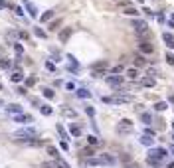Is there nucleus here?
Returning a JSON list of instances; mask_svg holds the SVG:
<instances>
[{
  "label": "nucleus",
  "mask_w": 174,
  "mask_h": 168,
  "mask_svg": "<svg viewBox=\"0 0 174 168\" xmlns=\"http://www.w3.org/2000/svg\"><path fill=\"white\" fill-rule=\"evenodd\" d=\"M123 14H127V16H139V10L133 8V6H127V8L123 10Z\"/></svg>",
  "instance_id": "2eb2a0df"
},
{
  "label": "nucleus",
  "mask_w": 174,
  "mask_h": 168,
  "mask_svg": "<svg viewBox=\"0 0 174 168\" xmlns=\"http://www.w3.org/2000/svg\"><path fill=\"white\" fill-rule=\"evenodd\" d=\"M10 65H12V62H10V59H0V67H2V69H8Z\"/></svg>",
  "instance_id": "bb28decb"
},
{
  "label": "nucleus",
  "mask_w": 174,
  "mask_h": 168,
  "mask_svg": "<svg viewBox=\"0 0 174 168\" xmlns=\"http://www.w3.org/2000/svg\"><path fill=\"white\" fill-rule=\"evenodd\" d=\"M121 160H123L125 164H131V162H133V158L129 156V154H123V156H121Z\"/></svg>",
  "instance_id": "e433bc0d"
},
{
  "label": "nucleus",
  "mask_w": 174,
  "mask_h": 168,
  "mask_svg": "<svg viewBox=\"0 0 174 168\" xmlns=\"http://www.w3.org/2000/svg\"><path fill=\"white\" fill-rule=\"evenodd\" d=\"M133 95H115V97H103V103L109 105H125V103H131Z\"/></svg>",
  "instance_id": "7ed1b4c3"
},
{
  "label": "nucleus",
  "mask_w": 174,
  "mask_h": 168,
  "mask_svg": "<svg viewBox=\"0 0 174 168\" xmlns=\"http://www.w3.org/2000/svg\"><path fill=\"white\" fill-rule=\"evenodd\" d=\"M172 129H174V123H172Z\"/></svg>",
  "instance_id": "603ef678"
},
{
  "label": "nucleus",
  "mask_w": 174,
  "mask_h": 168,
  "mask_svg": "<svg viewBox=\"0 0 174 168\" xmlns=\"http://www.w3.org/2000/svg\"><path fill=\"white\" fill-rule=\"evenodd\" d=\"M172 140H174V136H172Z\"/></svg>",
  "instance_id": "5fc2aeb1"
},
{
  "label": "nucleus",
  "mask_w": 174,
  "mask_h": 168,
  "mask_svg": "<svg viewBox=\"0 0 174 168\" xmlns=\"http://www.w3.org/2000/svg\"><path fill=\"white\" fill-rule=\"evenodd\" d=\"M14 50H16V53H18V56H22V53H24L22 44H14Z\"/></svg>",
  "instance_id": "f704fd0d"
},
{
  "label": "nucleus",
  "mask_w": 174,
  "mask_h": 168,
  "mask_svg": "<svg viewBox=\"0 0 174 168\" xmlns=\"http://www.w3.org/2000/svg\"><path fill=\"white\" fill-rule=\"evenodd\" d=\"M61 113H63L66 117H75V111H73V109H63Z\"/></svg>",
  "instance_id": "473e14b6"
},
{
  "label": "nucleus",
  "mask_w": 174,
  "mask_h": 168,
  "mask_svg": "<svg viewBox=\"0 0 174 168\" xmlns=\"http://www.w3.org/2000/svg\"><path fill=\"white\" fill-rule=\"evenodd\" d=\"M77 97H81V99H89L91 91H87V89H77Z\"/></svg>",
  "instance_id": "412c9836"
},
{
  "label": "nucleus",
  "mask_w": 174,
  "mask_h": 168,
  "mask_svg": "<svg viewBox=\"0 0 174 168\" xmlns=\"http://www.w3.org/2000/svg\"><path fill=\"white\" fill-rule=\"evenodd\" d=\"M40 111H42V115H46V117H50L53 113V109L50 105H40Z\"/></svg>",
  "instance_id": "dca6fc26"
},
{
  "label": "nucleus",
  "mask_w": 174,
  "mask_h": 168,
  "mask_svg": "<svg viewBox=\"0 0 174 168\" xmlns=\"http://www.w3.org/2000/svg\"><path fill=\"white\" fill-rule=\"evenodd\" d=\"M6 111H8V113H10V115H22V107H20L18 105V103H10V105L8 107H6Z\"/></svg>",
  "instance_id": "6e6552de"
},
{
  "label": "nucleus",
  "mask_w": 174,
  "mask_h": 168,
  "mask_svg": "<svg viewBox=\"0 0 174 168\" xmlns=\"http://www.w3.org/2000/svg\"><path fill=\"white\" fill-rule=\"evenodd\" d=\"M44 95H46L47 99H53V97H56V93H53V89H44Z\"/></svg>",
  "instance_id": "c85d7f7f"
},
{
  "label": "nucleus",
  "mask_w": 174,
  "mask_h": 168,
  "mask_svg": "<svg viewBox=\"0 0 174 168\" xmlns=\"http://www.w3.org/2000/svg\"><path fill=\"white\" fill-rule=\"evenodd\" d=\"M69 133L73 134V136H79V134H81V127H79V125H75V123H73V125L69 127Z\"/></svg>",
  "instance_id": "f3484780"
},
{
  "label": "nucleus",
  "mask_w": 174,
  "mask_h": 168,
  "mask_svg": "<svg viewBox=\"0 0 174 168\" xmlns=\"http://www.w3.org/2000/svg\"><path fill=\"white\" fill-rule=\"evenodd\" d=\"M14 121H16V123H32V115H16L14 117Z\"/></svg>",
  "instance_id": "f8f14e48"
},
{
  "label": "nucleus",
  "mask_w": 174,
  "mask_h": 168,
  "mask_svg": "<svg viewBox=\"0 0 174 168\" xmlns=\"http://www.w3.org/2000/svg\"><path fill=\"white\" fill-rule=\"evenodd\" d=\"M6 6H8V4H6L4 0H0V10H4V8H6Z\"/></svg>",
  "instance_id": "a18cd8bd"
},
{
  "label": "nucleus",
  "mask_w": 174,
  "mask_h": 168,
  "mask_svg": "<svg viewBox=\"0 0 174 168\" xmlns=\"http://www.w3.org/2000/svg\"><path fill=\"white\" fill-rule=\"evenodd\" d=\"M170 152H172V154H174V146H172V148H170Z\"/></svg>",
  "instance_id": "09e8293b"
},
{
  "label": "nucleus",
  "mask_w": 174,
  "mask_h": 168,
  "mask_svg": "<svg viewBox=\"0 0 174 168\" xmlns=\"http://www.w3.org/2000/svg\"><path fill=\"white\" fill-rule=\"evenodd\" d=\"M12 136H16V139H24V140H32V139H36V136H38V130L32 129V127H26V129L16 130Z\"/></svg>",
  "instance_id": "f03ea898"
},
{
  "label": "nucleus",
  "mask_w": 174,
  "mask_h": 168,
  "mask_svg": "<svg viewBox=\"0 0 174 168\" xmlns=\"http://www.w3.org/2000/svg\"><path fill=\"white\" fill-rule=\"evenodd\" d=\"M24 2H28V0H24Z\"/></svg>",
  "instance_id": "864d4df0"
},
{
  "label": "nucleus",
  "mask_w": 174,
  "mask_h": 168,
  "mask_svg": "<svg viewBox=\"0 0 174 168\" xmlns=\"http://www.w3.org/2000/svg\"><path fill=\"white\" fill-rule=\"evenodd\" d=\"M133 26H135L136 30H141V28H145V26H146V22H142V20H135V22H133Z\"/></svg>",
  "instance_id": "a878e982"
},
{
  "label": "nucleus",
  "mask_w": 174,
  "mask_h": 168,
  "mask_svg": "<svg viewBox=\"0 0 174 168\" xmlns=\"http://www.w3.org/2000/svg\"><path fill=\"white\" fill-rule=\"evenodd\" d=\"M166 62H168L170 65H174V56L172 53H166Z\"/></svg>",
  "instance_id": "ea45409f"
},
{
  "label": "nucleus",
  "mask_w": 174,
  "mask_h": 168,
  "mask_svg": "<svg viewBox=\"0 0 174 168\" xmlns=\"http://www.w3.org/2000/svg\"><path fill=\"white\" fill-rule=\"evenodd\" d=\"M87 142H89L91 146H93V144H99V139H97V136H93V134H91V136H87Z\"/></svg>",
  "instance_id": "2f4dec72"
},
{
  "label": "nucleus",
  "mask_w": 174,
  "mask_h": 168,
  "mask_svg": "<svg viewBox=\"0 0 174 168\" xmlns=\"http://www.w3.org/2000/svg\"><path fill=\"white\" fill-rule=\"evenodd\" d=\"M56 168H69V164H67L66 160H61V158H57V160H56Z\"/></svg>",
  "instance_id": "393cba45"
},
{
  "label": "nucleus",
  "mask_w": 174,
  "mask_h": 168,
  "mask_svg": "<svg viewBox=\"0 0 174 168\" xmlns=\"http://www.w3.org/2000/svg\"><path fill=\"white\" fill-rule=\"evenodd\" d=\"M87 164H91V166H111V164H115V158L111 154H97V156L87 160Z\"/></svg>",
  "instance_id": "f257e3e1"
},
{
  "label": "nucleus",
  "mask_w": 174,
  "mask_h": 168,
  "mask_svg": "<svg viewBox=\"0 0 174 168\" xmlns=\"http://www.w3.org/2000/svg\"><path fill=\"white\" fill-rule=\"evenodd\" d=\"M47 154H50V156H53V158H60V152H57V148L56 146H52V144H50V146H47Z\"/></svg>",
  "instance_id": "a211bd4d"
},
{
  "label": "nucleus",
  "mask_w": 174,
  "mask_h": 168,
  "mask_svg": "<svg viewBox=\"0 0 174 168\" xmlns=\"http://www.w3.org/2000/svg\"><path fill=\"white\" fill-rule=\"evenodd\" d=\"M162 40L166 42V46H168V48H174V36H172V34L164 32V34H162Z\"/></svg>",
  "instance_id": "9b49d317"
},
{
  "label": "nucleus",
  "mask_w": 174,
  "mask_h": 168,
  "mask_svg": "<svg viewBox=\"0 0 174 168\" xmlns=\"http://www.w3.org/2000/svg\"><path fill=\"white\" fill-rule=\"evenodd\" d=\"M81 154H83V156H89V158H93V148H91V146H87V148H83L81 150Z\"/></svg>",
  "instance_id": "b1692460"
},
{
  "label": "nucleus",
  "mask_w": 174,
  "mask_h": 168,
  "mask_svg": "<svg viewBox=\"0 0 174 168\" xmlns=\"http://www.w3.org/2000/svg\"><path fill=\"white\" fill-rule=\"evenodd\" d=\"M57 133H60V136H61V139H67V133H66V129H63L61 125H57Z\"/></svg>",
  "instance_id": "c756f323"
},
{
  "label": "nucleus",
  "mask_w": 174,
  "mask_h": 168,
  "mask_svg": "<svg viewBox=\"0 0 174 168\" xmlns=\"http://www.w3.org/2000/svg\"><path fill=\"white\" fill-rule=\"evenodd\" d=\"M85 113H87L89 117H93L95 115V109H93V107H85Z\"/></svg>",
  "instance_id": "4c0bfd02"
},
{
  "label": "nucleus",
  "mask_w": 174,
  "mask_h": 168,
  "mask_svg": "<svg viewBox=\"0 0 174 168\" xmlns=\"http://www.w3.org/2000/svg\"><path fill=\"white\" fill-rule=\"evenodd\" d=\"M166 156V150L160 146V148H151L148 150V158H152V160H160L162 162V158Z\"/></svg>",
  "instance_id": "39448f33"
},
{
  "label": "nucleus",
  "mask_w": 174,
  "mask_h": 168,
  "mask_svg": "<svg viewBox=\"0 0 174 168\" xmlns=\"http://www.w3.org/2000/svg\"><path fill=\"white\" fill-rule=\"evenodd\" d=\"M123 71V65H117V67H113V73H121Z\"/></svg>",
  "instance_id": "37998d69"
},
{
  "label": "nucleus",
  "mask_w": 174,
  "mask_h": 168,
  "mask_svg": "<svg viewBox=\"0 0 174 168\" xmlns=\"http://www.w3.org/2000/svg\"><path fill=\"white\" fill-rule=\"evenodd\" d=\"M60 24H61V20H53L52 24H50V30H57V28H60Z\"/></svg>",
  "instance_id": "72a5a7b5"
},
{
  "label": "nucleus",
  "mask_w": 174,
  "mask_h": 168,
  "mask_svg": "<svg viewBox=\"0 0 174 168\" xmlns=\"http://www.w3.org/2000/svg\"><path fill=\"white\" fill-rule=\"evenodd\" d=\"M141 142H142V144H146V146H151V144L154 142V139H152L151 134H145V133H142V136H141Z\"/></svg>",
  "instance_id": "4468645a"
},
{
  "label": "nucleus",
  "mask_w": 174,
  "mask_h": 168,
  "mask_svg": "<svg viewBox=\"0 0 174 168\" xmlns=\"http://www.w3.org/2000/svg\"><path fill=\"white\" fill-rule=\"evenodd\" d=\"M2 105H4V101H2V99H0V107H2Z\"/></svg>",
  "instance_id": "de8ad7c7"
},
{
  "label": "nucleus",
  "mask_w": 174,
  "mask_h": 168,
  "mask_svg": "<svg viewBox=\"0 0 174 168\" xmlns=\"http://www.w3.org/2000/svg\"><path fill=\"white\" fill-rule=\"evenodd\" d=\"M34 34H36L38 38H46V32H44L42 28H34Z\"/></svg>",
  "instance_id": "7c9ffc66"
},
{
  "label": "nucleus",
  "mask_w": 174,
  "mask_h": 168,
  "mask_svg": "<svg viewBox=\"0 0 174 168\" xmlns=\"http://www.w3.org/2000/svg\"><path fill=\"white\" fill-rule=\"evenodd\" d=\"M142 121H145L146 125H148V123H151V121H152V117H151V113H142Z\"/></svg>",
  "instance_id": "c9c22d12"
},
{
  "label": "nucleus",
  "mask_w": 174,
  "mask_h": 168,
  "mask_svg": "<svg viewBox=\"0 0 174 168\" xmlns=\"http://www.w3.org/2000/svg\"><path fill=\"white\" fill-rule=\"evenodd\" d=\"M18 36H20L22 40H28V38H30V36H28V32H24V30H20V32H18Z\"/></svg>",
  "instance_id": "58836bf2"
},
{
  "label": "nucleus",
  "mask_w": 174,
  "mask_h": 168,
  "mask_svg": "<svg viewBox=\"0 0 174 168\" xmlns=\"http://www.w3.org/2000/svg\"><path fill=\"white\" fill-rule=\"evenodd\" d=\"M139 50H141L142 53H152V52H154V48H152L151 42H141V44H139Z\"/></svg>",
  "instance_id": "1a4fd4ad"
},
{
  "label": "nucleus",
  "mask_w": 174,
  "mask_h": 168,
  "mask_svg": "<svg viewBox=\"0 0 174 168\" xmlns=\"http://www.w3.org/2000/svg\"><path fill=\"white\" fill-rule=\"evenodd\" d=\"M156 85V79H154V77H151V75H148V77H142V87H154Z\"/></svg>",
  "instance_id": "ddd939ff"
},
{
  "label": "nucleus",
  "mask_w": 174,
  "mask_h": 168,
  "mask_svg": "<svg viewBox=\"0 0 174 168\" xmlns=\"http://www.w3.org/2000/svg\"><path fill=\"white\" fill-rule=\"evenodd\" d=\"M52 18H53V10H47V12H44V14L40 16L42 22H47V20H52Z\"/></svg>",
  "instance_id": "aec40b11"
},
{
  "label": "nucleus",
  "mask_w": 174,
  "mask_h": 168,
  "mask_svg": "<svg viewBox=\"0 0 174 168\" xmlns=\"http://www.w3.org/2000/svg\"><path fill=\"white\" fill-rule=\"evenodd\" d=\"M166 107H168V105H166L164 101H158V103H156V105H154V109H156V111H164Z\"/></svg>",
  "instance_id": "cd10ccee"
},
{
  "label": "nucleus",
  "mask_w": 174,
  "mask_h": 168,
  "mask_svg": "<svg viewBox=\"0 0 174 168\" xmlns=\"http://www.w3.org/2000/svg\"><path fill=\"white\" fill-rule=\"evenodd\" d=\"M127 77L129 79H136V77H139V71H136L135 67H131V69H127Z\"/></svg>",
  "instance_id": "5701e85b"
},
{
  "label": "nucleus",
  "mask_w": 174,
  "mask_h": 168,
  "mask_svg": "<svg viewBox=\"0 0 174 168\" xmlns=\"http://www.w3.org/2000/svg\"><path fill=\"white\" fill-rule=\"evenodd\" d=\"M10 79H12L14 83L24 81V73H22V69H20V67H14V69H12V75H10Z\"/></svg>",
  "instance_id": "423d86ee"
},
{
  "label": "nucleus",
  "mask_w": 174,
  "mask_h": 168,
  "mask_svg": "<svg viewBox=\"0 0 174 168\" xmlns=\"http://www.w3.org/2000/svg\"><path fill=\"white\" fill-rule=\"evenodd\" d=\"M127 168H139V164H135V162H131V164H127Z\"/></svg>",
  "instance_id": "49530a36"
},
{
  "label": "nucleus",
  "mask_w": 174,
  "mask_h": 168,
  "mask_svg": "<svg viewBox=\"0 0 174 168\" xmlns=\"http://www.w3.org/2000/svg\"><path fill=\"white\" fill-rule=\"evenodd\" d=\"M26 83H28V87H32L34 83H36V79H34V77H28V79H26Z\"/></svg>",
  "instance_id": "a19ab883"
},
{
  "label": "nucleus",
  "mask_w": 174,
  "mask_h": 168,
  "mask_svg": "<svg viewBox=\"0 0 174 168\" xmlns=\"http://www.w3.org/2000/svg\"><path fill=\"white\" fill-rule=\"evenodd\" d=\"M71 32H73L71 28L61 30V32H60V42H61V44H63V42H67V40H69V36H71Z\"/></svg>",
  "instance_id": "9d476101"
},
{
  "label": "nucleus",
  "mask_w": 174,
  "mask_h": 168,
  "mask_svg": "<svg viewBox=\"0 0 174 168\" xmlns=\"http://www.w3.org/2000/svg\"><path fill=\"white\" fill-rule=\"evenodd\" d=\"M107 83L111 87H121L123 85V77L121 75H111V77H107Z\"/></svg>",
  "instance_id": "0eeeda50"
},
{
  "label": "nucleus",
  "mask_w": 174,
  "mask_h": 168,
  "mask_svg": "<svg viewBox=\"0 0 174 168\" xmlns=\"http://www.w3.org/2000/svg\"><path fill=\"white\" fill-rule=\"evenodd\" d=\"M135 65L136 67H145L146 65V59L142 58V56H136V58H135Z\"/></svg>",
  "instance_id": "4be33fe9"
},
{
  "label": "nucleus",
  "mask_w": 174,
  "mask_h": 168,
  "mask_svg": "<svg viewBox=\"0 0 174 168\" xmlns=\"http://www.w3.org/2000/svg\"><path fill=\"white\" fill-rule=\"evenodd\" d=\"M133 130V123L129 119H123V121H119V125H117V133L119 134H129Z\"/></svg>",
  "instance_id": "20e7f679"
},
{
  "label": "nucleus",
  "mask_w": 174,
  "mask_h": 168,
  "mask_svg": "<svg viewBox=\"0 0 174 168\" xmlns=\"http://www.w3.org/2000/svg\"><path fill=\"white\" fill-rule=\"evenodd\" d=\"M172 22H174V14H172Z\"/></svg>",
  "instance_id": "8fccbe9b"
},
{
  "label": "nucleus",
  "mask_w": 174,
  "mask_h": 168,
  "mask_svg": "<svg viewBox=\"0 0 174 168\" xmlns=\"http://www.w3.org/2000/svg\"><path fill=\"white\" fill-rule=\"evenodd\" d=\"M115 2H121V0H115Z\"/></svg>",
  "instance_id": "3c124183"
},
{
  "label": "nucleus",
  "mask_w": 174,
  "mask_h": 168,
  "mask_svg": "<svg viewBox=\"0 0 174 168\" xmlns=\"http://www.w3.org/2000/svg\"><path fill=\"white\" fill-rule=\"evenodd\" d=\"M26 8H28V12H30V16H32V18H36V16H38V10H36V6H34V4L26 2Z\"/></svg>",
  "instance_id": "6ab92c4d"
},
{
  "label": "nucleus",
  "mask_w": 174,
  "mask_h": 168,
  "mask_svg": "<svg viewBox=\"0 0 174 168\" xmlns=\"http://www.w3.org/2000/svg\"><path fill=\"white\" fill-rule=\"evenodd\" d=\"M14 12H16V14H18V16H22V14H24V12H22V8H20V6H14Z\"/></svg>",
  "instance_id": "79ce46f5"
},
{
  "label": "nucleus",
  "mask_w": 174,
  "mask_h": 168,
  "mask_svg": "<svg viewBox=\"0 0 174 168\" xmlns=\"http://www.w3.org/2000/svg\"><path fill=\"white\" fill-rule=\"evenodd\" d=\"M46 67H47V69H50V71H53V69H56V67H53V63H52V62H47V63H46Z\"/></svg>",
  "instance_id": "c03bdc74"
}]
</instances>
